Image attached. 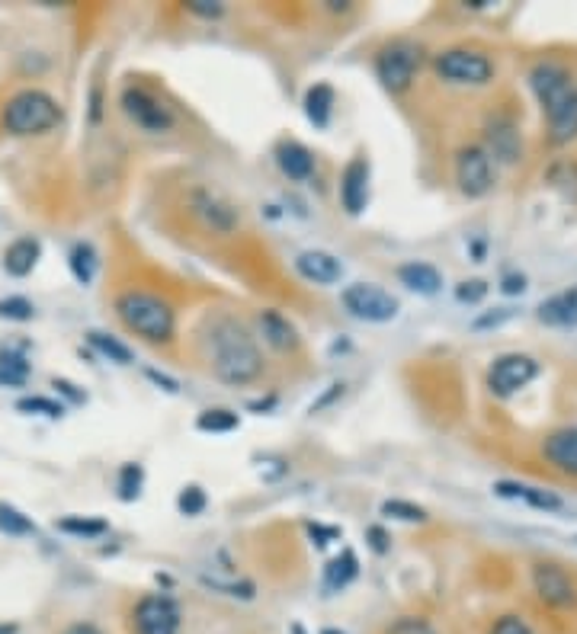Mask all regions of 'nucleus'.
I'll return each instance as SVG.
<instances>
[{"instance_id":"36","label":"nucleus","mask_w":577,"mask_h":634,"mask_svg":"<svg viewBox=\"0 0 577 634\" xmlns=\"http://www.w3.org/2000/svg\"><path fill=\"white\" fill-rule=\"evenodd\" d=\"M491 634H533V628H529L520 615H504V618H497Z\"/></svg>"},{"instance_id":"10","label":"nucleus","mask_w":577,"mask_h":634,"mask_svg":"<svg viewBox=\"0 0 577 634\" xmlns=\"http://www.w3.org/2000/svg\"><path fill=\"white\" fill-rule=\"evenodd\" d=\"M536 375H539V362L533 356L507 353L501 359H494V366L488 372V385L497 398H510V394H517L520 388L533 382Z\"/></svg>"},{"instance_id":"42","label":"nucleus","mask_w":577,"mask_h":634,"mask_svg":"<svg viewBox=\"0 0 577 634\" xmlns=\"http://www.w3.org/2000/svg\"><path fill=\"white\" fill-rule=\"evenodd\" d=\"M504 292L507 295H523L526 292V276H504Z\"/></svg>"},{"instance_id":"13","label":"nucleus","mask_w":577,"mask_h":634,"mask_svg":"<svg viewBox=\"0 0 577 634\" xmlns=\"http://www.w3.org/2000/svg\"><path fill=\"white\" fill-rule=\"evenodd\" d=\"M369 202V161L353 157L340 173V205L347 215H363Z\"/></svg>"},{"instance_id":"11","label":"nucleus","mask_w":577,"mask_h":634,"mask_svg":"<svg viewBox=\"0 0 577 634\" xmlns=\"http://www.w3.org/2000/svg\"><path fill=\"white\" fill-rule=\"evenodd\" d=\"M456 180L465 196H485L494 186V173H491V157L481 148H462L456 154Z\"/></svg>"},{"instance_id":"21","label":"nucleus","mask_w":577,"mask_h":634,"mask_svg":"<svg viewBox=\"0 0 577 634\" xmlns=\"http://www.w3.org/2000/svg\"><path fill=\"white\" fill-rule=\"evenodd\" d=\"M39 257H42V244L36 241V237H20V241H13L4 250V269L10 276L23 279V276H29L36 269Z\"/></svg>"},{"instance_id":"4","label":"nucleus","mask_w":577,"mask_h":634,"mask_svg":"<svg viewBox=\"0 0 577 634\" xmlns=\"http://www.w3.org/2000/svg\"><path fill=\"white\" fill-rule=\"evenodd\" d=\"M61 119V109L55 97H49L45 90H20L17 97H10L4 106V129L10 135H42L55 129Z\"/></svg>"},{"instance_id":"19","label":"nucleus","mask_w":577,"mask_h":634,"mask_svg":"<svg viewBox=\"0 0 577 634\" xmlns=\"http://www.w3.org/2000/svg\"><path fill=\"white\" fill-rule=\"evenodd\" d=\"M398 279L404 289H411L417 295H436L443 289V273L430 263H420V260H411L398 266Z\"/></svg>"},{"instance_id":"26","label":"nucleus","mask_w":577,"mask_h":634,"mask_svg":"<svg viewBox=\"0 0 577 634\" xmlns=\"http://www.w3.org/2000/svg\"><path fill=\"white\" fill-rule=\"evenodd\" d=\"M196 430H202V433H231V430H238V414L235 410H225V407L206 410V414L196 417Z\"/></svg>"},{"instance_id":"31","label":"nucleus","mask_w":577,"mask_h":634,"mask_svg":"<svg viewBox=\"0 0 577 634\" xmlns=\"http://www.w3.org/2000/svg\"><path fill=\"white\" fill-rule=\"evenodd\" d=\"M17 410H20V414H42V417H49V420H58L61 414H65V407H61L58 401L39 398V394H33V398H20L17 401Z\"/></svg>"},{"instance_id":"43","label":"nucleus","mask_w":577,"mask_h":634,"mask_svg":"<svg viewBox=\"0 0 577 634\" xmlns=\"http://www.w3.org/2000/svg\"><path fill=\"white\" fill-rule=\"evenodd\" d=\"M61 634H103L97 625H90V622H77V625H71V628H65Z\"/></svg>"},{"instance_id":"30","label":"nucleus","mask_w":577,"mask_h":634,"mask_svg":"<svg viewBox=\"0 0 577 634\" xmlns=\"http://www.w3.org/2000/svg\"><path fill=\"white\" fill-rule=\"evenodd\" d=\"M0 317H7V321H33L36 317V308H33V301L23 298V295H10L0 301Z\"/></svg>"},{"instance_id":"24","label":"nucleus","mask_w":577,"mask_h":634,"mask_svg":"<svg viewBox=\"0 0 577 634\" xmlns=\"http://www.w3.org/2000/svg\"><path fill=\"white\" fill-rule=\"evenodd\" d=\"M68 263H71L74 279L81 282V285H90V282H93V276H97V266H100L97 250H93V244H87V241H81V244H74V247H71Z\"/></svg>"},{"instance_id":"27","label":"nucleus","mask_w":577,"mask_h":634,"mask_svg":"<svg viewBox=\"0 0 577 634\" xmlns=\"http://www.w3.org/2000/svg\"><path fill=\"white\" fill-rule=\"evenodd\" d=\"M58 532L74 535V538H97V535L106 532V522H103V519L68 516V519H58Z\"/></svg>"},{"instance_id":"2","label":"nucleus","mask_w":577,"mask_h":634,"mask_svg":"<svg viewBox=\"0 0 577 634\" xmlns=\"http://www.w3.org/2000/svg\"><path fill=\"white\" fill-rule=\"evenodd\" d=\"M529 87L549 119L552 145H568L571 138H577V84L568 68L555 65V61H539L529 71Z\"/></svg>"},{"instance_id":"1","label":"nucleus","mask_w":577,"mask_h":634,"mask_svg":"<svg viewBox=\"0 0 577 634\" xmlns=\"http://www.w3.org/2000/svg\"><path fill=\"white\" fill-rule=\"evenodd\" d=\"M206 353L215 378L225 385H251L263 372V356L254 337L228 314H218L206 327Z\"/></svg>"},{"instance_id":"9","label":"nucleus","mask_w":577,"mask_h":634,"mask_svg":"<svg viewBox=\"0 0 577 634\" xmlns=\"http://www.w3.org/2000/svg\"><path fill=\"white\" fill-rule=\"evenodd\" d=\"M122 109H126V116L138 125V129H145L151 135H161L174 129V113L158 100L151 97L148 90L142 87H129L122 93Z\"/></svg>"},{"instance_id":"6","label":"nucleus","mask_w":577,"mask_h":634,"mask_svg":"<svg viewBox=\"0 0 577 634\" xmlns=\"http://www.w3.org/2000/svg\"><path fill=\"white\" fill-rule=\"evenodd\" d=\"M420 61H424V55H420V45H414L408 39H398L392 45H385V49L379 52V58H376V74H379L382 87L392 90V93H404L411 87Z\"/></svg>"},{"instance_id":"12","label":"nucleus","mask_w":577,"mask_h":634,"mask_svg":"<svg viewBox=\"0 0 577 634\" xmlns=\"http://www.w3.org/2000/svg\"><path fill=\"white\" fill-rule=\"evenodd\" d=\"M533 586H536V593L545 606H555V609L577 606V586L558 564H536L533 567Z\"/></svg>"},{"instance_id":"33","label":"nucleus","mask_w":577,"mask_h":634,"mask_svg":"<svg viewBox=\"0 0 577 634\" xmlns=\"http://www.w3.org/2000/svg\"><path fill=\"white\" fill-rule=\"evenodd\" d=\"M142 465H122L119 471V497L122 500H135L142 494Z\"/></svg>"},{"instance_id":"46","label":"nucleus","mask_w":577,"mask_h":634,"mask_svg":"<svg viewBox=\"0 0 577 634\" xmlns=\"http://www.w3.org/2000/svg\"><path fill=\"white\" fill-rule=\"evenodd\" d=\"M324 634H337V631H324ZM340 634H343V631H340Z\"/></svg>"},{"instance_id":"22","label":"nucleus","mask_w":577,"mask_h":634,"mask_svg":"<svg viewBox=\"0 0 577 634\" xmlns=\"http://www.w3.org/2000/svg\"><path fill=\"white\" fill-rule=\"evenodd\" d=\"M360 574V561H356V554L350 548H343L334 561H327L324 567V590L327 593H337L343 586H350Z\"/></svg>"},{"instance_id":"25","label":"nucleus","mask_w":577,"mask_h":634,"mask_svg":"<svg viewBox=\"0 0 577 634\" xmlns=\"http://www.w3.org/2000/svg\"><path fill=\"white\" fill-rule=\"evenodd\" d=\"M87 340H90L93 350H97L100 356H106L109 362H116V366H129V362H132V350L126 343H119L116 337L100 334V330H90Z\"/></svg>"},{"instance_id":"23","label":"nucleus","mask_w":577,"mask_h":634,"mask_svg":"<svg viewBox=\"0 0 577 634\" xmlns=\"http://www.w3.org/2000/svg\"><path fill=\"white\" fill-rule=\"evenodd\" d=\"M334 113V87L331 84H311L305 93V116L315 129H327Z\"/></svg>"},{"instance_id":"14","label":"nucleus","mask_w":577,"mask_h":634,"mask_svg":"<svg viewBox=\"0 0 577 634\" xmlns=\"http://www.w3.org/2000/svg\"><path fill=\"white\" fill-rule=\"evenodd\" d=\"M295 269H299V276L315 282V285H334L343 276V263L334 257V253L327 250H305L295 257Z\"/></svg>"},{"instance_id":"35","label":"nucleus","mask_w":577,"mask_h":634,"mask_svg":"<svg viewBox=\"0 0 577 634\" xmlns=\"http://www.w3.org/2000/svg\"><path fill=\"white\" fill-rule=\"evenodd\" d=\"M488 295V285L481 282V279H469V282H462L459 289H456V298L462 301V305H478L481 298Z\"/></svg>"},{"instance_id":"7","label":"nucleus","mask_w":577,"mask_h":634,"mask_svg":"<svg viewBox=\"0 0 577 634\" xmlns=\"http://www.w3.org/2000/svg\"><path fill=\"white\" fill-rule=\"evenodd\" d=\"M436 74L449 84H462V87H481L494 77V65L472 49H449L436 55Z\"/></svg>"},{"instance_id":"39","label":"nucleus","mask_w":577,"mask_h":634,"mask_svg":"<svg viewBox=\"0 0 577 634\" xmlns=\"http://www.w3.org/2000/svg\"><path fill=\"white\" fill-rule=\"evenodd\" d=\"M513 317V311L510 308H497L494 314H485V317H478L475 321V330H485V327H497V324H504V321H510Z\"/></svg>"},{"instance_id":"17","label":"nucleus","mask_w":577,"mask_h":634,"mask_svg":"<svg viewBox=\"0 0 577 634\" xmlns=\"http://www.w3.org/2000/svg\"><path fill=\"white\" fill-rule=\"evenodd\" d=\"M497 497H507V500H523L529 506H536V510L542 513H558L561 506V497H555L552 490H539V487H529V484H517V481H497L494 484Z\"/></svg>"},{"instance_id":"3","label":"nucleus","mask_w":577,"mask_h":634,"mask_svg":"<svg viewBox=\"0 0 577 634\" xmlns=\"http://www.w3.org/2000/svg\"><path fill=\"white\" fill-rule=\"evenodd\" d=\"M116 314L119 321L148 343H170L177 330L174 308L167 305L161 295H151L142 289H129L116 298Z\"/></svg>"},{"instance_id":"40","label":"nucleus","mask_w":577,"mask_h":634,"mask_svg":"<svg viewBox=\"0 0 577 634\" xmlns=\"http://www.w3.org/2000/svg\"><path fill=\"white\" fill-rule=\"evenodd\" d=\"M366 538H369L372 551H379V554H385V551H388V535H385V529H382V526H369V529H366Z\"/></svg>"},{"instance_id":"47","label":"nucleus","mask_w":577,"mask_h":634,"mask_svg":"<svg viewBox=\"0 0 577 634\" xmlns=\"http://www.w3.org/2000/svg\"><path fill=\"white\" fill-rule=\"evenodd\" d=\"M574 542H577V538H574Z\"/></svg>"},{"instance_id":"32","label":"nucleus","mask_w":577,"mask_h":634,"mask_svg":"<svg viewBox=\"0 0 577 634\" xmlns=\"http://www.w3.org/2000/svg\"><path fill=\"white\" fill-rule=\"evenodd\" d=\"M382 516H392L401 522H427V510H420V506H414L408 500H385Z\"/></svg>"},{"instance_id":"8","label":"nucleus","mask_w":577,"mask_h":634,"mask_svg":"<svg viewBox=\"0 0 577 634\" xmlns=\"http://www.w3.org/2000/svg\"><path fill=\"white\" fill-rule=\"evenodd\" d=\"M135 634H180V609L177 602L164 593H151L138 599L132 612Z\"/></svg>"},{"instance_id":"20","label":"nucleus","mask_w":577,"mask_h":634,"mask_svg":"<svg viewBox=\"0 0 577 634\" xmlns=\"http://www.w3.org/2000/svg\"><path fill=\"white\" fill-rule=\"evenodd\" d=\"M257 321H260V330H263V340H267L273 350L292 353L295 346H299V330H295L279 311H260Z\"/></svg>"},{"instance_id":"18","label":"nucleus","mask_w":577,"mask_h":634,"mask_svg":"<svg viewBox=\"0 0 577 634\" xmlns=\"http://www.w3.org/2000/svg\"><path fill=\"white\" fill-rule=\"evenodd\" d=\"M539 321L545 327H577V285L545 298L539 305Z\"/></svg>"},{"instance_id":"29","label":"nucleus","mask_w":577,"mask_h":634,"mask_svg":"<svg viewBox=\"0 0 577 634\" xmlns=\"http://www.w3.org/2000/svg\"><path fill=\"white\" fill-rule=\"evenodd\" d=\"M196 202H199V212H202V215H206V218L212 221V228H218V231H228L231 225H235V212H231V209H225V205H218L215 199H209V196H199Z\"/></svg>"},{"instance_id":"15","label":"nucleus","mask_w":577,"mask_h":634,"mask_svg":"<svg viewBox=\"0 0 577 634\" xmlns=\"http://www.w3.org/2000/svg\"><path fill=\"white\" fill-rule=\"evenodd\" d=\"M542 455H545V462H549L552 468H558L561 474L577 478V426L552 433L549 439H545Z\"/></svg>"},{"instance_id":"28","label":"nucleus","mask_w":577,"mask_h":634,"mask_svg":"<svg viewBox=\"0 0 577 634\" xmlns=\"http://www.w3.org/2000/svg\"><path fill=\"white\" fill-rule=\"evenodd\" d=\"M0 529L7 535H36L33 519L23 516L17 506H7V503H0Z\"/></svg>"},{"instance_id":"45","label":"nucleus","mask_w":577,"mask_h":634,"mask_svg":"<svg viewBox=\"0 0 577 634\" xmlns=\"http://www.w3.org/2000/svg\"><path fill=\"white\" fill-rule=\"evenodd\" d=\"M0 634H17V625H0Z\"/></svg>"},{"instance_id":"16","label":"nucleus","mask_w":577,"mask_h":634,"mask_svg":"<svg viewBox=\"0 0 577 634\" xmlns=\"http://www.w3.org/2000/svg\"><path fill=\"white\" fill-rule=\"evenodd\" d=\"M276 164L295 183H302V180L311 177V173H315V157H311V151L305 145H299V141H279V145H276Z\"/></svg>"},{"instance_id":"41","label":"nucleus","mask_w":577,"mask_h":634,"mask_svg":"<svg viewBox=\"0 0 577 634\" xmlns=\"http://www.w3.org/2000/svg\"><path fill=\"white\" fill-rule=\"evenodd\" d=\"M148 378H151V382L154 385H161L167 394H177L180 391V385L174 382V378H167V375H161V372H154V369H148Z\"/></svg>"},{"instance_id":"44","label":"nucleus","mask_w":577,"mask_h":634,"mask_svg":"<svg viewBox=\"0 0 577 634\" xmlns=\"http://www.w3.org/2000/svg\"><path fill=\"white\" fill-rule=\"evenodd\" d=\"M26 382V378H17V375H10L7 369H0V385H10V388H20Z\"/></svg>"},{"instance_id":"38","label":"nucleus","mask_w":577,"mask_h":634,"mask_svg":"<svg viewBox=\"0 0 577 634\" xmlns=\"http://www.w3.org/2000/svg\"><path fill=\"white\" fill-rule=\"evenodd\" d=\"M186 10L196 13V17H206V20H215V17H222V13H225L222 4H209V0H190Z\"/></svg>"},{"instance_id":"5","label":"nucleus","mask_w":577,"mask_h":634,"mask_svg":"<svg viewBox=\"0 0 577 634\" xmlns=\"http://www.w3.org/2000/svg\"><path fill=\"white\" fill-rule=\"evenodd\" d=\"M343 308H347L356 321L366 324H388L398 317V298L392 292H385L382 285H369V282H353L343 289Z\"/></svg>"},{"instance_id":"34","label":"nucleus","mask_w":577,"mask_h":634,"mask_svg":"<svg viewBox=\"0 0 577 634\" xmlns=\"http://www.w3.org/2000/svg\"><path fill=\"white\" fill-rule=\"evenodd\" d=\"M177 510L183 516H199L202 510H206V490L190 484V487H183L180 490V497H177Z\"/></svg>"},{"instance_id":"37","label":"nucleus","mask_w":577,"mask_h":634,"mask_svg":"<svg viewBox=\"0 0 577 634\" xmlns=\"http://www.w3.org/2000/svg\"><path fill=\"white\" fill-rule=\"evenodd\" d=\"M0 369H7L10 375H17V378H26L29 375L26 359L17 356V353H10V350H0Z\"/></svg>"}]
</instances>
